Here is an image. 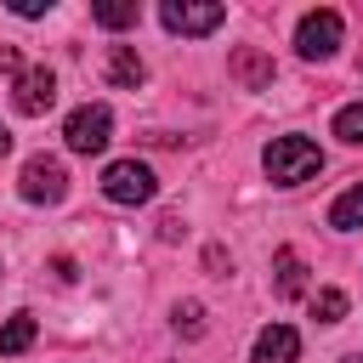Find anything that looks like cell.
Here are the masks:
<instances>
[{
    "instance_id": "3",
    "label": "cell",
    "mask_w": 363,
    "mask_h": 363,
    "mask_svg": "<svg viewBox=\"0 0 363 363\" xmlns=\"http://www.w3.org/2000/svg\"><path fill=\"white\" fill-rule=\"evenodd\" d=\"M340 34H346L340 11H335V6H318V11L301 17V28H295V51H301L306 62H323V57L340 51Z\"/></svg>"
},
{
    "instance_id": "14",
    "label": "cell",
    "mask_w": 363,
    "mask_h": 363,
    "mask_svg": "<svg viewBox=\"0 0 363 363\" xmlns=\"http://www.w3.org/2000/svg\"><path fill=\"white\" fill-rule=\"evenodd\" d=\"M136 17H142V11H136L130 0H125V6H119V0H96V6H91V23H102V28H130Z\"/></svg>"
},
{
    "instance_id": "11",
    "label": "cell",
    "mask_w": 363,
    "mask_h": 363,
    "mask_svg": "<svg viewBox=\"0 0 363 363\" xmlns=\"http://www.w3.org/2000/svg\"><path fill=\"white\" fill-rule=\"evenodd\" d=\"M34 335H40L34 312H11V318L0 323V357H17V352H28V346H34Z\"/></svg>"
},
{
    "instance_id": "16",
    "label": "cell",
    "mask_w": 363,
    "mask_h": 363,
    "mask_svg": "<svg viewBox=\"0 0 363 363\" xmlns=\"http://www.w3.org/2000/svg\"><path fill=\"white\" fill-rule=\"evenodd\" d=\"M312 318H318V323H340V318H346V295H340V289H318V295H312Z\"/></svg>"
},
{
    "instance_id": "6",
    "label": "cell",
    "mask_w": 363,
    "mask_h": 363,
    "mask_svg": "<svg viewBox=\"0 0 363 363\" xmlns=\"http://www.w3.org/2000/svg\"><path fill=\"white\" fill-rule=\"evenodd\" d=\"M159 23L170 28V34H216L221 23H227V6H199V0H164L159 6Z\"/></svg>"
},
{
    "instance_id": "18",
    "label": "cell",
    "mask_w": 363,
    "mask_h": 363,
    "mask_svg": "<svg viewBox=\"0 0 363 363\" xmlns=\"http://www.w3.org/2000/svg\"><path fill=\"white\" fill-rule=\"evenodd\" d=\"M11 11H17V17H45L51 6H40V0H11Z\"/></svg>"
},
{
    "instance_id": "4",
    "label": "cell",
    "mask_w": 363,
    "mask_h": 363,
    "mask_svg": "<svg viewBox=\"0 0 363 363\" xmlns=\"http://www.w3.org/2000/svg\"><path fill=\"white\" fill-rule=\"evenodd\" d=\"M102 193H108L113 204H153L159 176H153L142 159H113V164L102 170Z\"/></svg>"
},
{
    "instance_id": "17",
    "label": "cell",
    "mask_w": 363,
    "mask_h": 363,
    "mask_svg": "<svg viewBox=\"0 0 363 363\" xmlns=\"http://www.w3.org/2000/svg\"><path fill=\"white\" fill-rule=\"evenodd\" d=\"M176 335H187V340L204 335V306H199V301H182V306H176Z\"/></svg>"
},
{
    "instance_id": "21",
    "label": "cell",
    "mask_w": 363,
    "mask_h": 363,
    "mask_svg": "<svg viewBox=\"0 0 363 363\" xmlns=\"http://www.w3.org/2000/svg\"><path fill=\"white\" fill-rule=\"evenodd\" d=\"M6 153H11V130L0 125V159H6Z\"/></svg>"
},
{
    "instance_id": "5",
    "label": "cell",
    "mask_w": 363,
    "mask_h": 363,
    "mask_svg": "<svg viewBox=\"0 0 363 363\" xmlns=\"http://www.w3.org/2000/svg\"><path fill=\"white\" fill-rule=\"evenodd\" d=\"M17 193H23L28 204H62V193H68V170H62V159L34 153V159L23 164V176H17Z\"/></svg>"
},
{
    "instance_id": "7",
    "label": "cell",
    "mask_w": 363,
    "mask_h": 363,
    "mask_svg": "<svg viewBox=\"0 0 363 363\" xmlns=\"http://www.w3.org/2000/svg\"><path fill=\"white\" fill-rule=\"evenodd\" d=\"M11 102H17V113H28V119L51 113V102H57V74H51V68H28V74H17Z\"/></svg>"
},
{
    "instance_id": "22",
    "label": "cell",
    "mask_w": 363,
    "mask_h": 363,
    "mask_svg": "<svg viewBox=\"0 0 363 363\" xmlns=\"http://www.w3.org/2000/svg\"><path fill=\"white\" fill-rule=\"evenodd\" d=\"M340 363H363V352H352V357H340Z\"/></svg>"
},
{
    "instance_id": "1",
    "label": "cell",
    "mask_w": 363,
    "mask_h": 363,
    "mask_svg": "<svg viewBox=\"0 0 363 363\" xmlns=\"http://www.w3.org/2000/svg\"><path fill=\"white\" fill-rule=\"evenodd\" d=\"M261 164H267L272 187H301V182H312L323 170V147L312 136H272L267 153H261Z\"/></svg>"
},
{
    "instance_id": "2",
    "label": "cell",
    "mask_w": 363,
    "mask_h": 363,
    "mask_svg": "<svg viewBox=\"0 0 363 363\" xmlns=\"http://www.w3.org/2000/svg\"><path fill=\"white\" fill-rule=\"evenodd\" d=\"M62 142H68V153H102V147L113 142V108H108V102L74 108L68 125H62Z\"/></svg>"
},
{
    "instance_id": "19",
    "label": "cell",
    "mask_w": 363,
    "mask_h": 363,
    "mask_svg": "<svg viewBox=\"0 0 363 363\" xmlns=\"http://www.w3.org/2000/svg\"><path fill=\"white\" fill-rule=\"evenodd\" d=\"M0 74H23V57L11 45H0Z\"/></svg>"
},
{
    "instance_id": "20",
    "label": "cell",
    "mask_w": 363,
    "mask_h": 363,
    "mask_svg": "<svg viewBox=\"0 0 363 363\" xmlns=\"http://www.w3.org/2000/svg\"><path fill=\"white\" fill-rule=\"evenodd\" d=\"M51 272H57V278H62V284H68V278H79V267H74V261H68V255H57V261H51Z\"/></svg>"
},
{
    "instance_id": "15",
    "label": "cell",
    "mask_w": 363,
    "mask_h": 363,
    "mask_svg": "<svg viewBox=\"0 0 363 363\" xmlns=\"http://www.w3.org/2000/svg\"><path fill=\"white\" fill-rule=\"evenodd\" d=\"M335 136H340L346 147H363V102H346V108L335 113Z\"/></svg>"
},
{
    "instance_id": "10",
    "label": "cell",
    "mask_w": 363,
    "mask_h": 363,
    "mask_svg": "<svg viewBox=\"0 0 363 363\" xmlns=\"http://www.w3.org/2000/svg\"><path fill=\"white\" fill-rule=\"evenodd\" d=\"M108 79H113L119 91H136V85L147 79V68H142L136 45H113V51H108Z\"/></svg>"
},
{
    "instance_id": "9",
    "label": "cell",
    "mask_w": 363,
    "mask_h": 363,
    "mask_svg": "<svg viewBox=\"0 0 363 363\" xmlns=\"http://www.w3.org/2000/svg\"><path fill=\"white\" fill-rule=\"evenodd\" d=\"M272 295L278 301L306 295V261H301V250H278L272 255Z\"/></svg>"
},
{
    "instance_id": "8",
    "label": "cell",
    "mask_w": 363,
    "mask_h": 363,
    "mask_svg": "<svg viewBox=\"0 0 363 363\" xmlns=\"http://www.w3.org/2000/svg\"><path fill=\"white\" fill-rule=\"evenodd\" d=\"M295 357H301V335H295L289 323H267V329L255 335L250 363H295Z\"/></svg>"
},
{
    "instance_id": "12",
    "label": "cell",
    "mask_w": 363,
    "mask_h": 363,
    "mask_svg": "<svg viewBox=\"0 0 363 363\" xmlns=\"http://www.w3.org/2000/svg\"><path fill=\"white\" fill-rule=\"evenodd\" d=\"M233 74H238L250 91H267V85H272V57H261V51L244 45V51H233Z\"/></svg>"
},
{
    "instance_id": "13",
    "label": "cell",
    "mask_w": 363,
    "mask_h": 363,
    "mask_svg": "<svg viewBox=\"0 0 363 363\" xmlns=\"http://www.w3.org/2000/svg\"><path fill=\"white\" fill-rule=\"evenodd\" d=\"M329 227H335V233H352V227H363V182H357V187H346V193L329 204Z\"/></svg>"
}]
</instances>
